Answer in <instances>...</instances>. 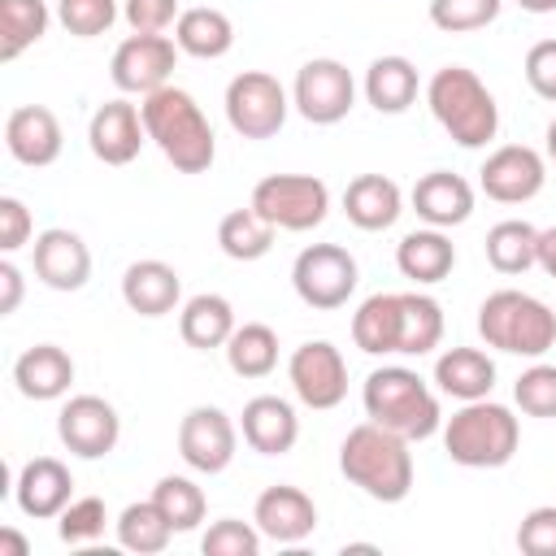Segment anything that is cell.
<instances>
[{
    "instance_id": "obj_1",
    "label": "cell",
    "mask_w": 556,
    "mask_h": 556,
    "mask_svg": "<svg viewBox=\"0 0 556 556\" xmlns=\"http://www.w3.org/2000/svg\"><path fill=\"white\" fill-rule=\"evenodd\" d=\"M139 113H143L148 139L161 148V156L178 174H204L217 161L213 126H208V117H204V109L195 104L191 91H182V87L169 83V87L143 96Z\"/></svg>"
},
{
    "instance_id": "obj_2",
    "label": "cell",
    "mask_w": 556,
    "mask_h": 556,
    "mask_svg": "<svg viewBox=\"0 0 556 556\" xmlns=\"http://www.w3.org/2000/svg\"><path fill=\"white\" fill-rule=\"evenodd\" d=\"M339 469L352 486H361L378 504H400L413 491V452L408 439L378 426L361 421L343 434L339 443Z\"/></svg>"
},
{
    "instance_id": "obj_3",
    "label": "cell",
    "mask_w": 556,
    "mask_h": 556,
    "mask_svg": "<svg viewBox=\"0 0 556 556\" xmlns=\"http://www.w3.org/2000/svg\"><path fill=\"white\" fill-rule=\"evenodd\" d=\"M426 104L460 148H486L500 135V104L486 83L465 65L434 70L426 83Z\"/></svg>"
},
{
    "instance_id": "obj_4",
    "label": "cell",
    "mask_w": 556,
    "mask_h": 556,
    "mask_svg": "<svg viewBox=\"0 0 556 556\" xmlns=\"http://www.w3.org/2000/svg\"><path fill=\"white\" fill-rule=\"evenodd\" d=\"M361 404H365V417L369 421L404 434L408 443L413 439H430L443 426L439 395L408 365H382V369H374L365 378V387H361Z\"/></svg>"
},
{
    "instance_id": "obj_5",
    "label": "cell",
    "mask_w": 556,
    "mask_h": 556,
    "mask_svg": "<svg viewBox=\"0 0 556 556\" xmlns=\"http://www.w3.org/2000/svg\"><path fill=\"white\" fill-rule=\"evenodd\" d=\"M517 443H521V426L513 408L495 404L491 395L465 400L443 426V452L465 469H500L517 456Z\"/></svg>"
},
{
    "instance_id": "obj_6",
    "label": "cell",
    "mask_w": 556,
    "mask_h": 556,
    "mask_svg": "<svg viewBox=\"0 0 556 556\" xmlns=\"http://www.w3.org/2000/svg\"><path fill=\"white\" fill-rule=\"evenodd\" d=\"M478 334L495 352L539 361L556 343V313L539 295L504 287V291H491L478 304Z\"/></svg>"
},
{
    "instance_id": "obj_7",
    "label": "cell",
    "mask_w": 556,
    "mask_h": 556,
    "mask_svg": "<svg viewBox=\"0 0 556 556\" xmlns=\"http://www.w3.org/2000/svg\"><path fill=\"white\" fill-rule=\"evenodd\" d=\"M274 230H313L326 222L330 213V187L313 174H269L252 187V200H248Z\"/></svg>"
},
{
    "instance_id": "obj_8",
    "label": "cell",
    "mask_w": 556,
    "mask_h": 556,
    "mask_svg": "<svg viewBox=\"0 0 556 556\" xmlns=\"http://www.w3.org/2000/svg\"><path fill=\"white\" fill-rule=\"evenodd\" d=\"M361 282L356 256L339 243H308L291 265V287L308 308H343Z\"/></svg>"
},
{
    "instance_id": "obj_9",
    "label": "cell",
    "mask_w": 556,
    "mask_h": 556,
    "mask_svg": "<svg viewBox=\"0 0 556 556\" xmlns=\"http://www.w3.org/2000/svg\"><path fill=\"white\" fill-rule=\"evenodd\" d=\"M287 87L265 70H243L226 87V122L243 139H274L287 122Z\"/></svg>"
},
{
    "instance_id": "obj_10",
    "label": "cell",
    "mask_w": 556,
    "mask_h": 556,
    "mask_svg": "<svg viewBox=\"0 0 556 556\" xmlns=\"http://www.w3.org/2000/svg\"><path fill=\"white\" fill-rule=\"evenodd\" d=\"M291 104L300 109L304 122L313 126H334L352 113L356 104V78L343 61L334 56H313L300 65L295 83H291Z\"/></svg>"
},
{
    "instance_id": "obj_11",
    "label": "cell",
    "mask_w": 556,
    "mask_h": 556,
    "mask_svg": "<svg viewBox=\"0 0 556 556\" xmlns=\"http://www.w3.org/2000/svg\"><path fill=\"white\" fill-rule=\"evenodd\" d=\"M287 378H291V391L300 404L326 413V408H339L343 395H348V361L334 343L326 339H308L291 352L287 361Z\"/></svg>"
},
{
    "instance_id": "obj_12",
    "label": "cell",
    "mask_w": 556,
    "mask_h": 556,
    "mask_svg": "<svg viewBox=\"0 0 556 556\" xmlns=\"http://www.w3.org/2000/svg\"><path fill=\"white\" fill-rule=\"evenodd\" d=\"M178 43L169 35H126L113 52L109 78L117 91L126 96H152L161 87H169V74L178 65Z\"/></svg>"
},
{
    "instance_id": "obj_13",
    "label": "cell",
    "mask_w": 556,
    "mask_h": 556,
    "mask_svg": "<svg viewBox=\"0 0 556 556\" xmlns=\"http://www.w3.org/2000/svg\"><path fill=\"white\" fill-rule=\"evenodd\" d=\"M56 434H61V443H65L74 456L100 460V456H109V452L117 447V439H122V417H117V408H113L109 400H100V395H70V400L61 404V413H56Z\"/></svg>"
},
{
    "instance_id": "obj_14",
    "label": "cell",
    "mask_w": 556,
    "mask_h": 556,
    "mask_svg": "<svg viewBox=\"0 0 556 556\" xmlns=\"http://www.w3.org/2000/svg\"><path fill=\"white\" fill-rule=\"evenodd\" d=\"M235 447H239V430H235V421L217 404H195L178 421V456L195 473H222V469H230Z\"/></svg>"
},
{
    "instance_id": "obj_15",
    "label": "cell",
    "mask_w": 556,
    "mask_h": 556,
    "mask_svg": "<svg viewBox=\"0 0 556 556\" xmlns=\"http://www.w3.org/2000/svg\"><path fill=\"white\" fill-rule=\"evenodd\" d=\"M543 182H547V165H543V156H539L534 148H526V143H504V148H495V152L482 161V169H478V187H482L491 200H500V204H526V200H534V195L543 191Z\"/></svg>"
},
{
    "instance_id": "obj_16",
    "label": "cell",
    "mask_w": 556,
    "mask_h": 556,
    "mask_svg": "<svg viewBox=\"0 0 556 556\" xmlns=\"http://www.w3.org/2000/svg\"><path fill=\"white\" fill-rule=\"evenodd\" d=\"M148 139V126H143V113L139 104L130 100H104L91 122H87V143H91V156L104 161V165H130L139 156Z\"/></svg>"
},
{
    "instance_id": "obj_17",
    "label": "cell",
    "mask_w": 556,
    "mask_h": 556,
    "mask_svg": "<svg viewBox=\"0 0 556 556\" xmlns=\"http://www.w3.org/2000/svg\"><path fill=\"white\" fill-rule=\"evenodd\" d=\"M4 148H9V156L17 165H30V169L52 165L61 156V148H65L56 113L43 109V104H17L4 117Z\"/></svg>"
},
{
    "instance_id": "obj_18",
    "label": "cell",
    "mask_w": 556,
    "mask_h": 556,
    "mask_svg": "<svg viewBox=\"0 0 556 556\" xmlns=\"http://www.w3.org/2000/svg\"><path fill=\"white\" fill-rule=\"evenodd\" d=\"M35 278L52 291H83L87 278H91V248L83 243V235L65 230V226H52L35 239Z\"/></svg>"
},
{
    "instance_id": "obj_19",
    "label": "cell",
    "mask_w": 556,
    "mask_h": 556,
    "mask_svg": "<svg viewBox=\"0 0 556 556\" xmlns=\"http://www.w3.org/2000/svg\"><path fill=\"white\" fill-rule=\"evenodd\" d=\"M13 500L26 517L35 521H52L65 513V504L74 500V478L56 456H35L22 465L17 482H13Z\"/></svg>"
},
{
    "instance_id": "obj_20",
    "label": "cell",
    "mask_w": 556,
    "mask_h": 556,
    "mask_svg": "<svg viewBox=\"0 0 556 556\" xmlns=\"http://www.w3.org/2000/svg\"><path fill=\"white\" fill-rule=\"evenodd\" d=\"M252 521H256V530H261L265 539H274V543H300V539H308V534L317 530V504H313L300 486L278 482V486H265V491L256 495Z\"/></svg>"
},
{
    "instance_id": "obj_21",
    "label": "cell",
    "mask_w": 556,
    "mask_h": 556,
    "mask_svg": "<svg viewBox=\"0 0 556 556\" xmlns=\"http://www.w3.org/2000/svg\"><path fill=\"white\" fill-rule=\"evenodd\" d=\"M413 213L426 222V226H439V230H452L460 222L473 217V187L452 174V169H430L413 182Z\"/></svg>"
},
{
    "instance_id": "obj_22",
    "label": "cell",
    "mask_w": 556,
    "mask_h": 556,
    "mask_svg": "<svg viewBox=\"0 0 556 556\" xmlns=\"http://www.w3.org/2000/svg\"><path fill=\"white\" fill-rule=\"evenodd\" d=\"M243 443L261 456H287L300 439V417L282 395H252L243 404Z\"/></svg>"
},
{
    "instance_id": "obj_23",
    "label": "cell",
    "mask_w": 556,
    "mask_h": 556,
    "mask_svg": "<svg viewBox=\"0 0 556 556\" xmlns=\"http://www.w3.org/2000/svg\"><path fill=\"white\" fill-rule=\"evenodd\" d=\"M178 295H182L178 269L165 265V261H156V256L135 261L122 274V300L139 317H165V313H174L178 308Z\"/></svg>"
},
{
    "instance_id": "obj_24",
    "label": "cell",
    "mask_w": 556,
    "mask_h": 556,
    "mask_svg": "<svg viewBox=\"0 0 556 556\" xmlns=\"http://www.w3.org/2000/svg\"><path fill=\"white\" fill-rule=\"evenodd\" d=\"M343 213L356 230H387L404 213V191L387 174H356L343 191Z\"/></svg>"
},
{
    "instance_id": "obj_25",
    "label": "cell",
    "mask_w": 556,
    "mask_h": 556,
    "mask_svg": "<svg viewBox=\"0 0 556 556\" xmlns=\"http://www.w3.org/2000/svg\"><path fill=\"white\" fill-rule=\"evenodd\" d=\"M404 330V291H378L352 313V343L369 356H395Z\"/></svg>"
},
{
    "instance_id": "obj_26",
    "label": "cell",
    "mask_w": 556,
    "mask_h": 556,
    "mask_svg": "<svg viewBox=\"0 0 556 556\" xmlns=\"http://www.w3.org/2000/svg\"><path fill=\"white\" fill-rule=\"evenodd\" d=\"M13 382L26 400H61L74 382V361L56 343H35L13 361Z\"/></svg>"
},
{
    "instance_id": "obj_27",
    "label": "cell",
    "mask_w": 556,
    "mask_h": 556,
    "mask_svg": "<svg viewBox=\"0 0 556 556\" xmlns=\"http://www.w3.org/2000/svg\"><path fill=\"white\" fill-rule=\"evenodd\" d=\"M456 265V248L452 239L439 230V226H426V230H408L400 243H395V269L404 278H413L417 287H430V282H443Z\"/></svg>"
},
{
    "instance_id": "obj_28",
    "label": "cell",
    "mask_w": 556,
    "mask_h": 556,
    "mask_svg": "<svg viewBox=\"0 0 556 556\" xmlns=\"http://www.w3.org/2000/svg\"><path fill=\"white\" fill-rule=\"evenodd\" d=\"M434 387L452 400H486L495 387V361L482 348H447L434 361Z\"/></svg>"
},
{
    "instance_id": "obj_29",
    "label": "cell",
    "mask_w": 556,
    "mask_h": 556,
    "mask_svg": "<svg viewBox=\"0 0 556 556\" xmlns=\"http://www.w3.org/2000/svg\"><path fill=\"white\" fill-rule=\"evenodd\" d=\"M235 326H239V321H235V308H230V300L217 295V291L191 295V300L182 304V313H178V334H182V343L195 348V352L226 348V339L235 334Z\"/></svg>"
},
{
    "instance_id": "obj_30",
    "label": "cell",
    "mask_w": 556,
    "mask_h": 556,
    "mask_svg": "<svg viewBox=\"0 0 556 556\" xmlns=\"http://www.w3.org/2000/svg\"><path fill=\"white\" fill-rule=\"evenodd\" d=\"M174 43L195 61H217L235 48V22L222 9H182L174 22Z\"/></svg>"
},
{
    "instance_id": "obj_31",
    "label": "cell",
    "mask_w": 556,
    "mask_h": 556,
    "mask_svg": "<svg viewBox=\"0 0 556 556\" xmlns=\"http://www.w3.org/2000/svg\"><path fill=\"white\" fill-rule=\"evenodd\" d=\"M417 91H421V78H417V65L408 56H378V61H369V70H365V100L378 113L413 109Z\"/></svg>"
},
{
    "instance_id": "obj_32",
    "label": "cell",
    "mask_w": 556,
    "mask_h": 556,
    "mask_svg": "<svg viewBox=\"0 0 556 556\" xmlns=\"http://www.w3.org/2000/svg\"><path fill=\"white\" fill-rule=\"evenodd\" d=\"M486 261L495 274H526L530 265H539V230L521 217L495 222L486 230Z\"/></svg>"
},
{
    "instance_id": "obj_33",
    "label": "cell",
    "mask_w": 556,
    "mask_h": 556,
    "mask_svg": "<svg viewBox=\"0 0 556 556\" xmlns=\"http://www.w3.org/2000/svg\"><path fill=\"white\" fill-rule=\"evenodd\" d=\"M48 22V0H0V61H17L30 43H39Z\"/></svg>"
},
{
    "instance_id": "obj_34",
    "label": "cell",
    "mask_w": 556,
    "mask_h": 556,
    "mask_svg": "<svg viewBox=\"0 0 556 556\" xmlns=\"http://www.w3.org/2000/svg\"><path fill=\"white\" fill-rule=\"evenodd\" d=\"M274 226L248 204V208H230L222 222H217V248L230 256V261H261L269 248H274Z\"/></svg>"
},
{
    "instance_id": "obj_35",
    "label": "cell",
    "mask_w": 556,
    "mask_h": 556,
    "mask_svg": "<svg viewBox=\"0 0 556 556\" xmlns=\"http://www.w3.org/2000/svg\"><path fill=\"white\" fill-rule=\"evenodd\" d=\"M226 365L239 378H265L278 365V334L265 321H243L226 339Z\"/></svg>"
},
{
    "instance_id": "obj_36",
    "label": "cell",
    "mask_w": 556,
    "mask_h": 556,
    "mask_svg": "<svg viewBox=\"0 0 556 556\" xmlns=\"http://www.w3.org/2000/svg\"><path fill=\"white\" fill-rule=\"evenodd\" d=\"M174 539V526L165 521V513L152 504V500H139V504H126L122 517H117V543L126 552H139V556H156L165 552Z\"/></svg>"
},
{
    "instance_id": "obj_37",
    "label": "cell",
    "mask_w": 556,
    "mask_h": 556,
    "mask_svg": "<svg viewBox=\"0 0 556 556\" xmlns=\"http://www.w3.org/2000/svg\"><path fill=\"white\" fill-rule=\"evenodd\" d=\"M443 339V308L426 291H404V330H400V356H426Z\"/></svg>"
},
{
    "instance_id": "obj_38",
    "label": "cell",
    "mask_w": 556,
    "mask_h": 556,
    "mask_svg": "<svg viewBox=\"0 0 556 556\" xmlns=\"http://www.w3.org/2000/svg\"><path fill=\"white\" fill-rule=\"evenodd\" d=\"M152 504L165 513V521L174 526V534L195 530V526L204 521V513H208L204 491H200L191 478H182V473H165V478L152 486Z\"/></svg>"
},
{
    "instance_id": "obj_39",
    "label": "cell",
    "mask_w": 556,
    "mask_h": 556,
    "mask_svg": "<svg viewBox=\"0 0 556 556\" xmlns=\"http://www.w3.org/2000/svg\"><path fill=\"white\" fill-rule=\"evenodd\" d=\"M504 0H430V22L447 35H469L482 30L500 17Z\"/></svg>"
},
{
    "instance_id": "obj_40",
    "label": "cell",
    "mask_w": 556,
    "mask_h": 556,
    "mask_svg": "<svg viewBox=\"0 0 556 556\" xmlns=\"http://www.w3.org/2000/svg\"><path fill=\"white\" fill-rule=\"evenodd\" d=\"M261 530L256 521H239V517H222L204 530L200 539V552L204 556H256L261 552Z\"/></svg>"
},
{
    "instance_id": "obj_41",
    "label": "cell",
    "mask_w": 556,
    "mask_h": 556,
    "mask_svg": "<svg viewBox=\"0 0 556 556\" xmlns=\"http://www.w3.org/2000/svg\"><path fill=\"white\" fill-rule=\"evenodd\" d=\"M513 400L526 417H556V365L534 361L517 382H513Z\"/></svg>"
},
{
    "instance_id": "obj_42",
    "label": "cell",
    "mask_w": 556,
    "mask_h": 556,
    "mask_svg": "<svg viewBox=\"0 0 556 556\" xmlns=\"http://www.w3.org/2000/svg\"><path fill=\"white\" fill-rule=\"evenodd\" d=\"M104 521H109V508L100 495H83V500H70L65 513L56 517V534L61 543H96L104 534Z\"/></svg>"
},
{
    "instance_id": "obj_43",
    "label": "cell",
    "mask_w": 556,
    "mask_h": 556,
    "mask_svg": "<svg viewBox=\"0 0 556 556\" xmlns=\"http://www.w3.org/2000/svg\"><path fill=\"white\" fill-rule=\"evenodd\" d=\"M56 22L78 39H96L117 22V0H56Z\"/></svg>"
},
{
    "instance_id": "obj_44",
    "label": "cell",
    "mask_w": 556,
    "mask_h": 556,
    "mask_svg": "<svg viewBox=\"0 0 556 556\" xmlns=\"http://www.w3.org/2000/svg\"><path fill=\"white\" fill-rule=\"evenodd\" d=\"M517 547L526 556H556V504H539L521 517Z\"/></svg>"
},
{
    "instance_id": "obj_45",
    "label": "cell",
    "mask_w": 556,
    "mask_h": 556,
    "mask_svg": "<svg viewBox=\"0 0 556 556\" xmlns=\"http://www.w3.org/2000/svg\"><path fill=\"white\" fill-rule=\"evenodd\" d=\"M122 17L135 35H165L178 22V0H122Z\"/></svg>"
},
{
    "instance_id": "obj_46",
    "label": "cell",
    "mask_w": 556,
    "mask_h": 556,
    "mask_svg": "<svg viewBox=\"0 0 556 556\" xmlns=\"http://www.w3.org/2000/svg\"><path fill=\"white\" fill-rule=\"evenodd\" d=\"M526 83H530V91L539 100L556 104V39H539L526 52Z\"/></svg>"
},
{
    "instance_id": "obj_47",
    "label": "cell",
    "mask_w": 556,
    "mask_h": 556,
    "mask_svg": "<svg viewBox=\"0 0 556 556\" xmlns=\"http://www.w3.org/2000/svg\"><path fill=\"white\" fill-rule=\"evenodd\" d=\"M35 235V222H30V208L17 200V195H0V252H17L26 248Z\"/></svg>"
},
{
    "instance_id": "obj_48",
    "label": "cell",
    "mask_w": 556,
    "mask_h": 556,
    "mask_svg": "<svg viewBox=\"0 0 556 556\" xmlns=\"http://www.w3.org/2000/svg\"><path fill=\"white\" fill-rule=\"evenodd\" d=\"M17 304H22V269L4 256L0 261V317L17 313Z\"/></svg>"
},
{
    "instance_id": "obj_49",
    "label": "cell",
    "mask_w": 556,
    "mask_h": 556,
    "mask_svg": "<svg viewBox=\"0 0 556 556\" xmlns=\"http://www.w3.org/2000/svg\"><path fill=\"white\" fill-rule=\"evenodd\" d=\"M539 269H543L547 278H556V226L539 230Z\"/></svg>"
},
{
    "instance_id": "obj_50",
    "label": "cell",
    "mask_w": 556,
    "mask_h": 556,
    "mask_svg": "<svg viewBox=\"0 0 556 556\" xmlns=\"http://www.w3.org/2000/svg\"><path fill=\"white\" fill-rule=\"evenodd\" d=\"M26 552H30V543H26L17 530L4 526V530H0V556H26Z\"/></svg>"
},
{
    "instance_id": "obj_51",
    "label": "cell",
    "mask_w": 556,
    "mask_h": 556,
    "mask_svg": "<svg viewBox=\"0 0 556 556\" xmlns=\"http://www.w3.org/2000/svg\"><path fill=\"white\" fill-rule=\"evenodd\" d=\"M517 4H521L526 13H539V17H543V13H556V0H517Z\"/></svg>"
},
{
    "instance_id": "obj_52",
    "label": "cell",
    "mask_w": 556,
    "mask_h": 556,
    "mask_svg": "<svg viewBox=\"0 0 556 556\" xmlns=\"http://www.w3.org/2000/svg\"><path fill=\"white\" fill-rule=\"evenodd\" d=\"M547 156H552V161H556V117H552V122H547Z\"/></svg>"
}]
</instances>
